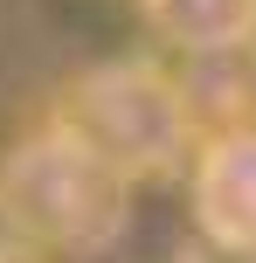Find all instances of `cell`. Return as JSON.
I'll use <instances>...</instances> for the list:
<instances>
[{"label": "cell", "mask_w": 256, "mask_h": 263, "mask_svg": "<svg viewBox=\"0 0 256 263\" xmlns=\"http://www.w3.org/2000/svg\"><path fill=\"white\" fill-rule=\"evenodd\" d=\"M63 132L76 145H90L118 180L173 173L194 145L180 83L152 63H97L90 77H76L63 104Z\"/></svg>", "instance_id": "1"}, {"label": "cell", "mask_w": 256, "mask_h": 263, "mask_svg": "<svg viewBox=\"0 0 256 263\" xmlns=\"http://www.w3.org/2000/svg\"><path fill=\"white\" fill-rule=\"evenodd\" d=\"M0 201H7L21 236L55 242V250H97L125 215V180L55 125V132H35L7 153Z\"/></svg>", "instance_id": "2"}, {"label": "cell", "mask_w": 256, "mask_h": 263, "mask_svg": "<svg viewBox=\"0 0 256 263\" xmlns=\"http://www.w3.org/2000/svg\"><path fill=\"white\" fill-rule=\"evenodd\" d=\"M194 229L229 256H256V132H229L194 153Z\"/></svg>", "instance_id": "3"}, {"label": "cell", "mask_w": 256, "mask_h": 263, "mask_svg": "<svg viewBox=\"0 0 256 263\" xmlns=\"http://www.w3.org/2000/svg\"><path fill=\"white\" fill-rule=\"evenodd\" d=\"M180 104H187L194 139H229V132H256V42L215 55H187L180 69Z\"/></svg>", "instance_id": "4"}, {"label": "cell", "mask_w": 256, "mask_h": 263, "mask_svg": "<svg viewBox=\"0 0 256 263\" xmlns=\"http://www.w3.org/2000/svg\"><path fill=\"white\" fill-rule=\"evenodd\" d=\"M146 28L180 55H215L256 42V0H139Z\"/></svg>", "instance_id": "5"}, {"label": "cell", "mask_w": 256, "mask_h": 263, "mask_svg": "<svg viewBox=\"0 0 256 263\" xmlns=\"http://www.w3.org/2000/svg\"><path fill=\"white\" fill-rule=\"evenodd\" d=\"M21 242V229H14V215H7V201H0V263H7V250Z\"/></svg>", "instance_id": "6"}]
</instances>
